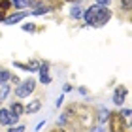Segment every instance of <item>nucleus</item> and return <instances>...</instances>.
<instances>
[{"label": "nucleus", "instance_id": "nucleus-1", "mask_svg": "<svg viewBox=\"0 0 132 132\" xmlns=\"http://www.w3.org/2000/svg\"><path fill=\"white\" fill-rule=\"evenodd\" d=\"M85 21L89 23V25H93V27H102V25H106L108 21H110V17H111V11L106 8V6H91L85 13Z\"/></svg>", "mask_w": 132, "mask_h": 132}, {"label": "nucleus", "instance_id": "nucleus-2", "mask_svg": "<svg viewBox=\"0 0 132 132\" xmlns=\"http://www.w3.org/2000/svg\"><path fill=\"white\" fill-rule=\"evenodd\" d=\"M110 127L111 132H127V123H125V117L119 115V113H110Z\"/></svg>", "mask_w": 132, "mask_h": 132}, {"label": "nucleus", "instance_id": "nucleus-3", "mask_svg": "<svg viewBox=\"0 0 132 132\" xmlns=\"http://www.w3.org/2000/svg\"><path fill=\"white\" fill-rule=\"evenodd\" d=\"M34 87H36V81L34 79H27V81H23L19 87H17V96L19 98H25V96H28L32 91H34Z\"/></svg>", "mask_w": 132, "mask_h": 132}, {"label": "nucleus", "instance_id": "nucleus-4", "mask_svg": "<svg viewBox=\"0 0 132 132\" xmlns=\"http://www.w3.org/2000/svg\"><path fill=\"white\" fill-rule=\"evenodd\" d=\"M25 111V108H23L19 102H15V104H11L10 108V113H11V123H17V119L21 117V113Z\"/></svg>", "mask_w": 132, "mask_h": 132}, {"label": "nucleus", "instance_id": "nucleus-5", "mask_svg": "<svg viewBox=\"0 0 132 132\" xmlns=\"http://www.w3.org/2000/svg\"><path fill=\"white\" fill-rule=\"evenodd\" d=\"M125 96H127V89L125 87H119L117 91H115V94H113V102L119 106V104H123L125 102Z\"/></svg>", "mask_w": 132, "mask_h": 132}, {"label": "nucleus", "instance_id": "nucleus-6", "mask_svg": "<svg viewBox=\"0 0 132 132\" xmlns=\"http://www.w3.org/2000/svg\"><path fill=\"white\" fill-rule=\"evenodd\" d=\"M0 125H4V127L11 125V113H10V110H0Z\"/></svg>", "mask_w": 132, "mask_h": 132}, {"label": "nucleus", "instance_id": "nucleus-7", "mask_svg": "<svg viewBox=\"0 0 132 132\" xmlns=\"http://www.w3.org/2000/svg\"><path fill=\"white\" fill-rule=\"evenodd\" d=\"M10 8H11V2H10V0H0V21L6 19V13H8Z\"/></svg>", "mask_w": 132, "mask_h": 132}, {"label": "nucleus", "instance_id": "nucleus-8", "mask_svg": "<svg viewBox=\"0 0 132 132\" xmlns=\"http://www.w3.org/2000/svg\"><path fill=\"white\" fill-rule=\"evenodd\" d=\"M15 66L17 68H25V70H28V72H36V70H40V62H28V64H21V62H15Z\"/></svg>", "mask_w": 132, "mask_h": 132}, {"label": "nucleus", "instance_id": "nucleus-9", "mask_svg": "<svg viewBox=\"0 0 132 132\" xmlns=\"http://www.w3.org/2000/svg\"><path fill=\"white\" fill-rule=\"evenodd\" d=\"M25 17H27V13L21 11V13H15V15L8 17V19H4V23H6V25H13V23H19L21 19H25Z\"/></svg>", "mask_w": 132, "mask_h": 132}, {"label": "nucleus", "instance_id": "nucleus-10", "mask_svg": "<svg viewBox=\"0 0 132 132\" xmlns=\"http://www.w3.org/2000/svg\"><path fill=\"white\" fill-rule=\"evenodd\" d=\"M40 81L42 83H49L51 77L47 74V64H40Z\"/></svg>", "mask_w": 132, "mask_h": 132}, {"label": "nucleus", "instance_id": "nucleus-11", "mask_svg": "<svg viewBox=\"0 0 132 132\" xmlns=\"http://www.w3.org/2000/svg\"><path fill=\"white\" fill-rule=\"evenodd\" d=\"M40 108H42V102L40 100H32V102H28V106L25 108V111L27 113H36Z\"/></svg>", "mask_w": 132, "mask_h": 132}, {"label": "nucleus", "instance_id": "nucleus-12", "mask_svg": "<svg viewBox=\"0 0 132 132\" xmlns=\"http://www.w3.org/2000/svg\"><path fill=\"white\" fill-rule=\"evenodd\" d=\"M10 72L8 70H4V68H0V85H2V83H6V81H8L10 79Z\"/></svg>", "mask_w": 132, "mask_h": 132}, {"label": "nucleus", "instance_id": "nucleus-13", "mask_svg": "<svg viewBox=\"0 0 132 132\" xmlns=\"http://www.w3.org/2000/svg\"><path fill=\"white\" fill-rule=\"evenodd\" d=\"M70 15L74 17V19H79V17L83 15V11H81L79 6H74V8H72V11H70Z\"/></svg>", "mask_w": 132, "mask_h": 132}, {"label": "nucleus", "instance_id": "nucleus-14", "mask_svg": "<svg viewBox=\"0 0 132 132\" xmlns=\"http://www.w3.org/2000/svg\"><path fill=\"white\" fill-rule=\"evenodd\" d=\"M28 2H30V0H13V6L17 10H23V8H27V6H28Z\"/></svg>", "mask_w": 132, "mask_h": 132}, {"label": "nucleus", "instance_id": "nucleus-15", "mask_svg": "<svg viewBox=\"0 0 132 132\" xmlns=\"http://www.w3.org/2000/svg\"><path fill=\"white\" fill-rule=\"evenodd\" d=\"M0 87H2V89H0V102H2V100L6 98V94L10 93V87L6 85V83H2V85H0Z\"/></svg>", "mask_w": 132, "mask_h": 132}, {"label": "nucleus", "instance_id": "nucleus-16", "mask_svg": "<svg viewBox=\"0 0 132 132\" xmlns=\"http://www.w3.org/2000/svg\"><path fill=\"white\" fill-rule=\"evenodd\" d=\"M47 11H49V10H47L45 6H38V8H36L32 13H34V15H42V13H47Z\"/></svg>", "mask_w": 132, "mask_h": 132}, {"label": "nucleus", "instance_id": "nucleus-17", "mask_svg": "<svg viewBox=\"0 0 132 132\" xmlns=\"http://www.w3.org/2000/svg\"><path fill=\"white\" fill-rule=\"evenodd\" d=\"M108 117H110V111H108L106 108H104V110L100 111V123H104V121H108Z\"/></svg>", "mask_w": 132, "mask_h": 132}, {"label": "nucleus", "instance_id": "nucleus-18", "mask_svg": "<svg viewBox=\"0 0 132 132\" xmlns=\"http://www.w3.org/2000/svg\"><path fill=\"white\" fill-rule=\"evenodd\" d=\"M8 132H25V127H15V128H11Z\"/></svg>", "mask_w": 132, "mask_h": 132}, {"label": "nucleus", "instance_id": "nucleus-19", "mask_svg": "<svg viewBox=\"0 0 132 132\" xmlns=\"http://www.w3.org/2000/svg\"><path fill=\"white\" fill-rule=\"evenodd\" d=\"M23 30H34V25H23Z\"/></svg>", "mask_w": 132, "mask_h": 132}, {"label": "nucleus", "instance_id": "nucleus-20", "mask_svg": "<svg viewBox=\"0 0 132 132\" xmlns=\"http://www.w3.org/2000/svg\"><path fill=\"white\" fill-rule=\"evenodd\" d=\"M121 115H123L125 119H128V117H130V110H125V111L121 113Z\"/></svg>", "mask_w": 132, "mask_h": 132}, {"label": "nucleus", "instance_id": "nucleus-21", "mask_svg": "<svg viewBox=\"0 0 132 132\" xmlns=\"http://www.w3.org/2000/svg\"><path fill=\"white\" fill-rule=\"evenodd\" d=\"M96 2H98L100 6H108V4H110V0H96Z\"/></svg>", "mask_w": 132, "mask_h": 132}, {"label": "nucleus", "instance_id": "nucleus-22", "mask_svg": "<svg viewBox=\"0 0 132 132\" xmlns=\"http://www.w3.org/2000/svg\"><path fill=\"white\" fill-rule=\"evenodd\" d=\"M123 4H125V10H130V0H123Z\"/></svg>", "mask_w": 132, "mask_h": 132}, {"label": "nucleus", "instance_id": "nucleus-23", "mask_svg": "<svg viewBox=\"0 0 132 132\" xmlns=\"http://www.w3.org/2000/svg\"><path fill=\"white\" fill-rule=\"evenodd\" d=\"M62 100H64V96H59V100H57V108H59V106L62 104Z\"/></svg>", "mask_w": 132, "mask_h": 132}, {"label": "nucleus", "instance_id": "nucleus-24", "mask_svg": "<svg viewBox=\"0 0 132 132\" xmlns=\"http://www.w3.org/2000/svg\"><path fill=\"white\" fill-rule=\"evenodd\" d=\"M51 132H64L62 128H55V130H51Z\"/></svg>", "mask_w": 132, "mask_h": 132}, {"label": "nucleus", "instance_id": "nucleus-25", "mask_svg": "<svg viewBox=\"0 0 132 132\" xmlns=\"http://www.w3.org/2000/svg\"><path fill=\"white\" fill-rule=\"evenodd\" d=\"M94 132H102V128H94Z\"/></svg>", "mask_w": 132, "mask_h": 132}, {"label": "nucleus", "instance_id": "nucleus-26", "mask_svg": "<svg viewBox=\"0 0 132 132\" xmlns=\"http://www.w3.org/2000/svg\"><path fill=\"white\" fill-rule=\"evenodd\" d=\"M68 2H74V0H68Z\"/></svg>", "mask_w": 132, "mask_h": 132}]
</instances>
